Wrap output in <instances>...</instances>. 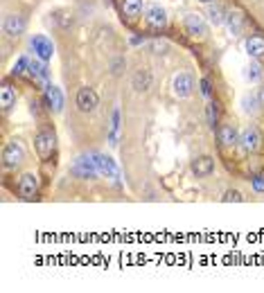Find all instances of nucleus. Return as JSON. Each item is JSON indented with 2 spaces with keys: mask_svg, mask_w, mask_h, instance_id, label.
I'll list each match as a JSON object with an SVG mask.
<instances>
[{
  "mask_svg": "<svg viewBox=\"0 0 264 293\" xmlns=\"http://www.w3.org/2000/svg\"><path fill=\"white\" fill-rule=\"evenodd\" d=\"M34 145H36V151H38V156H41L43 160H47V158L52 156V151H55V145H57V140H55V133H52V131H47V129H43V131H38V133H36V140H34Z\"/></svg>",
  "mask_w": 264,
  "mask_h": 293,
  "instance_id": "f257e3e1",
  "label": "nucleus"
},
{
  "mask_svg": "<svg viewBox=\"0 0 264 293\" xmlns=\"http://www.w3.org/2000/svg\"><path fill=\"white\" fill-rule=\"evenodd\" d=\"M77 108H79L81 113L95 110L97 108V93H95L93 88H88V86L79 88V93H77Z\"/></svg>",
  "mask_w": 264,
  "mask_h": 293,
  "instance_id": "f03ea898",
  "label": "nucleus"
},
{
  "mask_svg": "<svg viewBox=\"0 0 264 293\" xmlns=\"http://www.w3.org/2000/svg\"><path fill=\"white\" fill-rule=\"evenodd\" d=\"M30 45H32V50H34V54L38 56L41 61H50L52 59V54H55V45H52L50 41H47L43 34H36V36H32V41H30Z\"/></svg>",
  "mask_w": 264,
  "mask_h": 293,
  "instance_id": "7ed1b4c3",
  "label": "nucleus"
},
{
  "mask_svg": "<svg viewBox=\"0 0 264 293\" xmlns=\"http://www.w3.org/2000/svg\"><path fill=\"white\" fill-rule=\"evenodd\" d=\"M97 171L99 169H97V165H95V160H90V158H86V156H79L73 165V174L79 176V179H93Z\"/></svg>",
  "mask_w": 264,
  "mask_h": 293,
  "instance_id": "20e7f679",
  "label": "nucleus"
},
{
  "mask_svg": "<svg viewBox=\"0 0 264 293\" xmlns=\"http://www.w3.org/2000/svg\"><path fill=\"white\" fill-rule=\"evenodd\" d=\"M36 192H38V181L34 174H25L21 176V183H18V194H21L23 201H32L36 199Z\"/></svg>",
  "mask_w": 264,
  "mask_h": 293,
  "instance_id": "39448f33",
  "label": "nucleus"
},
{
  "mask_svg": "<svg viewBox=\"0 0 264 293\" xmlns=\"http://www.w3.org/2000/svg\"><path fill=\"white\" fill-rule=\"evenodd\" d=\"M185 32H188L190 36H205L208 34V27H205V23H203V18L199 16V14H188V16H185Z\"/></svg>",
  "mask_w": 264,
  "mask_h": 293,
  "instance_id": "423d86ee",
  "label": "nucleus"
},
{
  "mask_svg": "<svg viewBox=\"0 0 264 293\" xmlns=\"http://www.w3.org/2000/svg\"><path fill=\"white\" fill-rule=\"evenodd\" d=\"M239 142H242V147L246 149V151H257V149H260V142H262V136L255 127H246L242 131V136H239Z\"/></svg>",
  "mask_w": 264,
  "mask_h": 293,
  "instance_id": "0eeeda50",
  "label": "nucleus"
},
{
  "mask_svg": "<svg viewBox=\"0 0 264 293\" xmlns=\"http://www.w3.org/2000/svg\"><path fill=\"white\" fill-rule=\"evenodd\" d=\"M23 160V147L18 142H9L7 147L3 149V162L5 167H18Z\"/></svg>",
  "mask_w": 264,
  "mask_h": 293,
  "instance_id": "6e6552de",
  "label": "nucleus"
},
{
  "mask_svg": "<svg viewBox=\"0 0 264 293\" xmlns=\"http://www.w3.org/2000/svg\"><path fill=\"white\" fill-rule=\"evenodd\" d=\"M194 90V79L188 73H181L174 77V95L176 97H188V95Z\"/></svg>",
  "mask_w": 264,
  "mask_h": 293,
  "instance_id": "1a4fd4ad",
  "label": "nucleus"
},
{
  "mask_svg": "<svg viewBox=\"0 0 264 293\" xmlns=\"http://www.w3.org/2000/svg\"><path fill=\"white\" fill-rule=\"evenodd\" d=\"M192 171H194V176H199V179H205V176H210L215 171V160L208 156L196 158V160L192 162Z\"/></svg>",
  "mask_w": 264,
  "mask_h": 293,
  "instance_id": "9d476101",
  "label": "nucleus"
},
{
  "mask_svg": "<svg viewBox=\"0 0 264 293\" xmlns=\"http://www.w3.org/2000/svg\"><path fill=\"white\" fill-rule=\"evenodd\" d=\"M246 52L253 59H264V36L262 34H253L246 38Z\"/></svg>",
  "mask_w": 264,
  "mask_h": 293,
  "instance_id": "9b49d317",
  "label": "nucleus"
},
{
  "mask_svg": "<svg viewBox=\"0 0 264 293\" xmlns=\"http://www.w3.org/2000/svg\"><path fill=\"white\" fill-rule=\"evenodd\" d=\"M45 102L55 113H59L64 108V95H61V90L57 86H45Z\"/></svg>",
  "mask_w": 264,
  "mask_h": 293,
  "instance_id": "f8f14e48",
  "label": "nucleus"
},
{
  "mask_svg": "<svg viewBox=\"0 0 264 293\" xmlns=\"http://www.w3.org/2000/svg\"><path fill=\"white\" fill-rule=\"evenodd\" d=\"M147 23L153 27V30H163V27L167 25V16L165 12H163L158 5H153V7L147 9Z\"/></svg>",
  "mask_w": 264,
  "mask_h": 293,
  "instance_id": "ddd939ff",
  "label": "nucleus"
},
{
  "mask_svg": "<svg viewBox=\"0 0 264 293\" xmlns=\"http://www.w3.org/2000/svg\"><path fill=\"white\" fill-rule=\"evenodd\" d=\"M23 32H25V21H23L21 16H16V14L7 16V21H5V34L16 38V36H21Z\"/></svg>",
  "mask_w": 264,
  "mask_h": 293,
  "instance_id": "4468645a",
  "label": "nucleus"
},
{
  "mask_svg": "<svg viewBox=\"0 0 264 293\" xmlns=\"http://www.w3.org/2000/svg\"><path fill=\"white\" fill-rule=\"evenodd\" d=\"M219 142H222V147H235L239 142V136H237L233 124H224V127L219 129Z\"/></svg>",
  "mask_w": 264,
  "mask_h": 293,
  "instance_id": "2eb2a0df",
  "label": "nucleus"
},
{
  "mask_svg": "<svg viewBox=\"0 0 264 293\" xmlns=\"http://www.w3.org/2000/svg\"><path fill=\"white\" fill-rule=\"evenodd\" d=\"M27 70H30V75L34 77L36 81H41V84H45L47 81V66L45 61H30V66H27Z\"/></svg>",
  "mask_w": 264,
  "mask_h": 293,
  "instance_id": "dca6fc26",
  "label": "nucleus"
},
{
  "mask_svg": "<svg viewBox=\"0 0 264 293\" xmlns=\"http://www.w3.org/2000/svg\"><path fill=\"white\" fill-rule=\"evenodd\" d=\"M14 102H16V90L9 84H3V88H0V106H3V110H9L14 106Z\"/></svg>",
  "mask_w": 264,
  "mask_h": 293,
  "instance_id": "f3484780",
  "label": "nucleus"
},
{
  "mask_svg": "<svg viewBox=\"0 0 264 293\" xmlns=\"http://www.w3.org/2000/svg\"><path fill=\"white\" fill-rule=\"evenodd\" d=\"M122 12L127 18H138L142 12V0H122Z\"/></svg>",
  "mask_w": 264,
  "mask_h": 293,
  "instance_id": "a211bd4d",
  "label": "nucleus"
},
{
  "mask_svg": "<svg viewBox=\"0 0 264 293\" xmlns=\"http://www.w3.org/2000/svg\"><path fill=\"white\" fill-rule=\"evenodd\" d=\"M93 158H95V165H97V169L102 171V174H115V165H113L111 158L102 156V153H95Z\"/></svg>",
  "mask_w": 264,
  "mask_h": 293,
  "instance_id": "6ab92c4d",
  "label": "nucleus"
},
{
  "mask_svg": "<svg viewBox=\"0 0 264 293\" xmlns=\"http://www.w3.org/2000/svg\"><path fill=\"white\" fill-rule=\"evenodd\" d=\"M226 25H228L230 34H239V32H242V25H244L242 14H239V12H230L228 16H226Z\"/></svg>",
  "mask_w": 264,
  "mask_h": 293,
  "instance_id": "aec40b11",
  "label": "nucleus"
},
{
  "mask_svg": "<svg viewBox=\"0 0 264 293\" xmlns=\"http://www.w3.org/2000/svg\"><path fill=\"white\" fill-rule=\"evenodd\" d=\"M260 77H262V68L257 64H251V66H246V68H244V79L251 81V84L260 81Z\"/></svg>",
  "mask_w": 264,
  "mask_h": 293,
  "instance_id": "412c9836",
  "label": "nucleus"
},
{
  "mask_svg": "<svg viewBox=\"0 0 264 293\" xmlns=\"http://www.w3.org/2000/svg\"><path fill=\"white\" fill-rule=\"evenodd\" d=\"M208 16H210V23H213V25H222V23H226L224 9L219 7V5H213V7L208 9Z\"/></svg>",
  "mask_w": 264,
  "mask_h": 293,
  "instance_id": "4be33fe9",
  "label": "nucleus"
},
{
  "mask_svg": "<svg viewBox=\"0 0 264 293\" xmlns=\"http://www.w3.org/2000/svg\"><path fill=\"white\" fill-rule=\"evenodd\" d=\"M242 106L246 113H255L257 108H260V102H257V95H246V97L242 99Z\"/></svg>",
  "mask_w": 264,
  "mask_h": 293,
  "instance_id": "5701e85b",
  "label": "nucleus"
},
{
  "mask_svg": "<svg viewBox=\"0 0 264 293\" xmlns=\"http://www.w3.org/2000/svg\"><path fill=\"white\" fill-rule=\"evenodd\" d=\"M27 66H30V59H27V56H23V59H18V64L14 66V75H21V73H25V70H27Z\"/></svg>",
  "mask_w": 264,
  "mask_h": 293,
  "instance_id": "b1692460",
  "label": "nucleus"
},
{
  "mask_svg": "<svg viewBox=\"0 0 264 293\" xmlns=\"http://www.w3.org/2000/svg\"><path fill=\"white\" fill-rule=\"evenodd\" d=\"M224 201H226V203H230V201H237V203H242L244 196L239 194L237 190H228V192H226V196H224Z\"/></svg>",
  "mask_w": 264,
  "mask_h": 293,
  "instance_id": "393cba45",
  "label": "nucleus"
},
{
  "mask_svg": "<svg viewBox=\"0 0 264 293\" xmlns=\"http://www.w3.org/2000/svg\"><path fill=\"white\" fill-rule=\"evenodd\" d=\"M253 190L264 192V179H262V176H255V179H253Z\"/></svg>",
  "mask_w": 264,
  "mask_h": 293,
  "instance_id": "a878e982",
  "label": "nucleus"
},
{
  "mask_svg": "<svg viewBox=\"0 0 264 293\" xmlns=\"http://www.w3.org/2000/svg\"><path fill=\"white\" fill-rule=\"evenodd\" d=\"M201 93H203L205 97H208V95H210V84H208V79H203V81H201Z\"/></svg>",
  "mask_w": 264,
  "mask_h": 293,
  "instance_id": "bb28decb",
  "label": "nucleus"
},
{
  "mask_svg": "<svg viewBox=\"0 0 264 293\" xmlns=\"http://www.w3.org/2000/svg\"><path fill=\"white\" fill-rule=\"evenodd\" d=\"M257 102H260V106H264V88H260V93H257Z\"/></svg>",
  "mask_w": 264,
  "mask_h": 293,
  "instance_id": "cd10ccee",
  "label": "nucleus"
},
{
  "mask_svg": "<svg viewBox=\"0 0 264 293\" xmlns=\"http://www.w3.org/2000/svg\"><path fill=\"white\" fill-rule=\"evenodd\" d=\"M199 3H203V5H210V3H213V0H199Z\"/></svg>",
  "mask_w": 264,
  "mask_h": 293,
  "instance_id": "c85d7f7f",
  "label": "nucleus"
}]
</instances>
